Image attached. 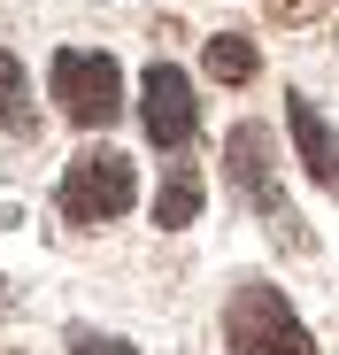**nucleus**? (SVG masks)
I'll list each match as a JSON object with an SVG mask.
<instances>
[{"label": "nucleus", "mask_w": 339, "mask_h": 355, "mask_svg": "<svg viewBox=\"0 0 339 355\" xmlns=\"http://www.w3.org/2000/svg\"><path fill=\"white\" fill-rule=\"evenodd\" d=\"M255 70H262L255 39H239V31H216V39H208V78H216V85H247Z\"/></svg>", "instance_id": "9"}, {"label": "nucleus", "mask_w": 339, "mask_h": 355, "mask_svg": "<svg viewBox=\"0 0 339 355\" xmlns=\"http://www.w3.org/2000/svg\"><path fill=\"white\" fill-rule=\"evenodd\" d=\"M62 216L70 224H116L131 201H139V170H131V155H116V147H85L70 170H62Z\"/></svg>", "instance_id": "2"}, {"label": "nucleus", "mask_w": 339, "mask_h": 355, "mask_svg": "<svg viewBox=\"0 0 339 355\" xmlns=\"http://www.w3.org/2000/svg\"><path fill=\"white\" fill-rule=\"evenodd\" d=\"M139 124L162 155H185L193 147V124H201V108H193V78L178 62H147L139 78Z\"/></svg>", "instance_id": "5"}, {"label": "nucleus", "mask_w": 339, "mask_h": 355, "mask_svg": "<svg viewBox=\"0 0 339 355\" xmlns=\"http://www.w3.org/2000/svg\"><path fill=\"white\" fill-rule=\"evenodd\" d=\"M193 216H201V178L178 162V170L162 178V193H154V224H162V232H185Z\"/></svg>", "instance_id": "8"}, {"label": "nucleus", "mask_w": 339, "mask_h": 355, "mask_svg": "<svg viewBox=\"0 0 339 355\" xmlns=\"http://www.w3.org/2000/svg\"><path fill=\"white\" fill-rule=\"evenodd\" d=\"M70 355H139L131 340H108V332H93V324H70Z\"/></svg>", "instance_id": "10"}, {"label": "nucleus", "mask_w": 339, "mask_h": 355, "mask_svg": "<svg viewBox=\"0 0 339 355\" xmlns=\"http://www.w3.org/2000/svg\"><path fill=\"white\" fill-rule=\"evenodd\" d=\"M54 101H62V116H70L77 132L116 124V116H124V70H116V54L62 46V54H54Z\"/></svg>", "instance_id": "3"}, {"label": "nucleus", "mask_w": 339, "mask_h": 355, "mask_svg": "<svg viewBox=\"0 0 339 355\" xmlns=\"http://www.w3.org/2000/svg\"><path fill=\"white\" fill-rule=\"evenodd\" d=\"M0 132L8 139H31L39 132V116H31V85H24V62L8 46H0Z\"/></svg>", "instance_id": "7"}, {"label": "nucleus", "mask_w": 339, "mask_h": 355, "mask_svg": "<svg viewBox=\"0 0 339 355\" xmlns=\"http://www.w3.org/2000/svg\"><path fill=\"white\" fill-rule=\"evenodd\" d=\"M223 340L232 355H316V332L293 317V302L270 278H239L223 302Z\"/></svg>", "instance_id": "1"}, {"label": "nucleus", "mask_w": 339, "mask_h": 355, "mask_svg": "<svg viewBox=\"0 0 339 355\" xmlns=\"http://www.w3.org/2000/svg\"><path fill=\"white\" fill-rule=\"evenodd\" d=\"M286 132H293V147H301V170L316 178V186L339 193V132H331V116H324L309 93H286Z\"/></svg>", "instance_id": "6"}, {"label": "nucleus", "mask_w": 339, "mask_h": 355, "mask_svg": "<svg viewBox=\"0 0 339 355\" xmlns=\"http://www.w3.org/2000/svg\"><path fill=\"white\" fill-rule=\"evenodd\" d=\"M223 170H232V186L262 209V224L277 232V248H309V224L286 209V193H277V170H270V132L262 124H239L232 147H223Z\"/></svg>", "instance_id": "4"}]
</instances>
